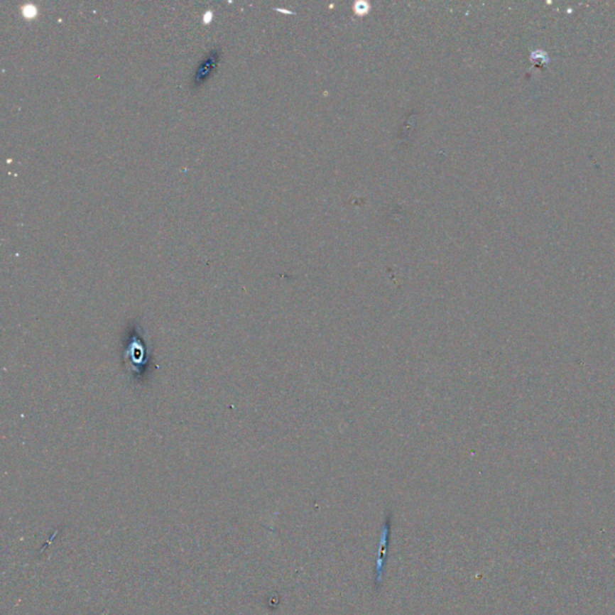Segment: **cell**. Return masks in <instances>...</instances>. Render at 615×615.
Segmentation results:
<instances>
[{"mask_svg": "<svg viewBox=\"0 0 615 615\" xmlns=\"http://www.w3.org/2000/svg\"><path fill=\"white\" fill-rule=\"evenodd\" d=\"M124 359L126 366L133 371L135 378L143 374V370L148 363L147 345L144 343L142 335L137 333L136 330L125 347Z\"/></svg>", "mask_w": 615, "mask_h": 615, "instance_id": "6da1fadb", "label": "cell"}, {"mask_svg": "<svg viewBox=\"0 0 615 615\" xmlns=\"http://www.w3.org/2000/svg\"><path fill=\"white\" fill-rule=\"evenodd\" d=\"M222 55V52L220 47H214L205 55V58L200 62L199 67L196 69L192 82H191V89H197L215 74V71L218 70Z\"/></svg>", "mask_w": 615, "mask_h": 615, "instance_id": "7a4b0ae2", "label": "cell"}, {"mask_svg": "<svg viewBox=\"0 0 615 615\" xmlns=\"http://www.w3.org/2000/svg\"><path fill=\"white\" fill-rule=\"evenodd\" d=\"M391 538V518L386 521L383 529H382L380 541H379L378 557H376V566H375V584L379 588L381 585L382 579L386 573V562H387V549L390 545Z\"/></svg>", "mask_w": 615, "mask_h": 615, "instance_id": "3957f363", "label": "cell"}, {"mask_svg": "<svg viewBox=\"0 0 615 615\" xmlns=\"http://www.w3.org/2000/svg\"><path fill=\"white\" fill-rule=\"evenodd\" d=\"M36 8H34L33 5H26L23 8V13L26 17L28 18H31V17H34L36 15Z\"/></svg>", "mask_w": 615, "mask_h": 615, "instance_id": "277c9868", "label": "cell"}]
</instances>
